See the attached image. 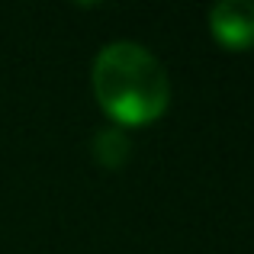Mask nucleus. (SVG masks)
Here are the masks:
<instances>
[{"instance_id":"obj_1","label":"nucleus","mask_w":254,"mask_h":254,"mask_svg":"<svg viewBox=\"0 0 254 254\" xmlns=\"http://www.w3.org/2000/svg\"><path fill=\"white\" fill-rule=\"evenodd\" d=\"M93 93L116 123H148L171 100L164 64L145 45L119 39L100 49L93 62Z\"/></svg>"},{"instance_id":"obj_2","label":"nucleus","mask_w":254,"mask_h":254,"mask_svg":"<svg viewBox=\"0 0 254 254\" xmlns=\"http://www.w3.org/2000/svg\"><path fill=\"white\" fill-rule=\"evenodd\" d=\"M212 36L229 49L254 45V0H219L209 10Z\"/></svg>"},{"instance_id":"obj_3","label":"nucleus","mask_w":254,"mask_h":254,"mask_svg":"<svg viewBox=\"0 0 254 254\" xmlns=\"http://www.w3.org/2000/svg\"><path fill=\"white\" fill-rule=\"evenodd\" d=\"M129 151H132V142L123 129H100L93 135V158L106 168H119V164L129 161Z\"/></svg>"}]
</instances>
